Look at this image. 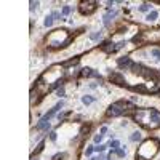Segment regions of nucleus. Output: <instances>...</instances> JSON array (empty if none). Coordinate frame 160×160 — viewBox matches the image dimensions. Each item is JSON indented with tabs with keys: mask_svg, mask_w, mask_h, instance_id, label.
I'll return each mask as SVG.
<instances>
[{
	"mask_svg": "<svg viewBox=\"0 0 160 160\" xmlns=\"http://www.w3.org/2000/svg\"><path fill=\"white\" fill-rule=\"evenodd\" d=\"M43 147H45V142H43V141H40V142H38V146H37V147H35V151L32 152V155H34V154H35V155H37V154H38V152L42 151Z\"/></svg>",
	"mask_w": 160,
	"mask_h": 160,
	"instance_id": "obj_17",
	"label": "nucleus"
},
{
	"mask_svg": "<svg viewBox=\"0 0 160 160\" xmlns=\"http://www.w3.org/2000/svg\"><path fill=\"white\" fill-rule=\"evenodd\" d=\"M110 146H112V151H117L118 146H120V142H118V141H112V142H110Z\"/></svg>",
	"mask_w": 160,
	"mask_h": 160,
	"instance_id": "obj_23",
	"label": "nucleus"
},
{
	"mask_svg": "<svg viewBox=\"0 0 160 160\" xmlns=\"http://www.w3.org/2000/svg\"><path fill=\"white\" fill-rule=\"evenodd\" d=\"M38 5H40L38 2H30V10H35L37 7H38Z\"/></svg>",
	"mask_w": 160,
	"mask_h": 160,
	"instance_id": "obj_30",
	"label": "nucleus"
},
{
	"mask_svg": "<svg viewBox=\"0 0 160 160\" xmlns=\"http://www.w3.org/2000/svg\"><path fill=\"white\" fill-rule=\"evenodd\" d=\"M88 130H90V126H88V125H87V126H83V128H82V131H80V134L83 136L85 133H88Z\"/></svg>",
	"mask_w": 160,
	"mask_h": 160,
	"instance_id": "obj_29",
	"label": "nucleus"
},
{
	"mask_svg": "<svg viewBox=\"0 0 160 160\" xmlns=\"http://www.w3.org/2000/svg\"><path fill=\"white\" fill-rule=\"evenodd\" d=\"M64 157H66L64 154H56V155L53 157V160H61V159H64Z\"/></svg>",
	"mask_w": 160,
	"mask_h": 160,
	"instance_id": "obj_28",
	"label": "nucleus"
},
{
	"mask_svg": "<svg viewBox=\"0 0 160 160\" xmlns=\"http://www.w3.org/2000/svg\"><path fill=\"white\" fill-rule=\"evenodd\" d=\"M149 8H151V7H149V3H142L141 7H139V11H147Z\"/></svg>",
	"mask_w": 160,
	"mask_h": 160,
	"instance_id": "obj_22",
	"label": "nucleus"
},
{
	"mask_svg": "<svg viewBox=\"0 0 160 160\" xmlns=\"http://www.w3.org/2000/svg\"><path fill=\"white\" fill-rule=\"evenodd\" d=\"M130 139H131V141H139V139H141V133H139V131H134L133 134H131V138H130Z\"/></svg>",
	"mask_w": 160,
	"mask_h": 160,
	"instance_id": "obj_18",
	"label": "nucleus"
},
{
	"mask_svg": "<svg viewBox=\"0 0 160 160\" xmlns=\"http://www.w3.org/2000/svg\"><path fill=\"white\" fill-rule=\"evenodd\" d=\"M90 38L93 40V42H96L101 38V32H93V34H90Z\"/></svg>",
	"mask_w": 160,
	"mask_h": 160,
	"instance_id": "obj_19",
	"label": "nucleus"
},
{
	"mask_svg": "<svg viewBox=\"0 0 160 160\" xmlns=\"http://www.w3.org/2000/svg\"><path fill=\"white\" fill-rule=\"evenodd\" d=\"M117 64H118V67H126V69H130L133 62H131V59H130L128 56H122V58H118Z\"/></svg>",
	"mask_w": 160,
	"mask_h": 160,
	"instance_id": "obj_7",
	"label": "nucleus"
},
{
	"mask_svg": "<svg viewBox=\"0 0 160 160\" xmlns=\"http://www.w3.org/2000/svg\"><path fill=\"white\" fill-rule=\"evenodd\" d=\"M93 151H95V147H87V149H85V155H91Z\"/></svg>",
	"mask_w": 160,
	"mask_h": 160,
	"instance_id": "obj_27",
	"label": "nucleus"
},
{
	"mask_svg": "<svg viewBox=\"0 0 160 160\" xmlns=\"http://www.w3.org/2000/svg\"><path fill=\"white\" fill-rule=\"evenodd\" d=\"M103 136H104V134H96V136H95V142H101L103 141Z\"/></svg>",
	"mask_w": 160,
	"mask_h": 160,
	"instance_id": "obj_26",
	"label": "nucleus"
},
{
	"mask_svg": "<svg viewBox=\"0 0 160 160\" xmlns=\"http://www.w3.org/2000/svg\"><path fill=\"white\" fill-rule=\"evenodd\" d=\"M58 96H64V88H58Z\"/></svg>",
	"mask_w": 160,
	"mask_h": 160,
	"instance_id": "obj_34",
	"label": "nucleus"
},
{
	"mask_svg": "<svg viewBox=\"0 0 160 160\" xmlns=\"http://www.w3.org/2000/svg\"><path fill=\"white\" fill-rule=\"evenodd\" d=\"M157 16H159V13H157V11H151V13H149V15H147V21H155V19H157Z\"/></svg>",
	"mask_w": 160,
	"mask_h": 160,
	"instance_id": "obj_15",
	"label": "nucleus"
},
{
	"mask_svg": "<svg viewBox=\"0 0 160 160\" xmlns=\"http://www.w3.org/2000/svg\"><path fill=\"white\" fill-rule=\"evenodd\" d=\"M77 62H79V58H74V59H69V61L62 62L61 66H62V67H64V69H66V67H71V66H75Z\"/></svg>",
	"mask_w": 160,
	"mask_h": 160,
	"instance_id": "obj_12",
	"label": "nucleus"
},
{
	"mask_svg": "<svg viewBox=\"0 0 160 160\" xmlns=\"http://www.w3.org/2000/svg\"><path fill=\"white\" fill-rule=\"evenodd\" d=\"M101 48H103L104 51H107V53H110V51H115L117 50V45L112 43V42H104V43L101 45Z\"/></svg>",
	"mask_w": 160,
	"mask_h": 160,
	"instance_id": "obj_8",
	"label": "nucleus"
},
{
	"mask_svg": "<svg viewBox=\"0 0 160 160\" xmlns=\"http://www.w3.org/2000/svg\"><path fill=\"white\" fill-rule=\"evenodd\" d=\"M91 160H96V159H91Z\"/></svg>",
	"mask_w": 160,
	"mask_h": 160,
	"instance_id": "obj_36",
	"label": "nucleus"
},
{
	"mask_svg": "<svg viewBox=\"0 0 160 160\" xmlns=\"http://www.w3.org/2000/svg\"><path fill=\"white\" fill-rule=\"evenodd\" d=\"M104 133H107V128H106V126H103V128H101V134H104Z\"/></svg>",
	"mask_w": 160,
	"mask_h": 160,
	"instance_id": "obj_35",
	"label": "nucleus"
},
{
	"mask_svg": "<svg viewBox=\"0 0 160 160\" xmlns=\"http://www.w3.org/2000/svg\"><path fill=\"white\" fill-rule=\"evenodd\" d=\"M130 88L133 90V91H139V93H147V90L144 85H138V87H130Z\"/></svg>",
	"mask_w": 160,
	"mask_h": 160,
	"instance_id": "obj_13",
	"label": "nucleus"
},
{
	"mask_svg": "<svg viewBox=\"0 0 160 160\" xmlns=\"http://www.w3.org/2000/svg\"><path fill=\"white\" fill-rule=\"evenodd\" d=\"M93 69H90V67H83L82 71H80V75L82 77H93Z\"/></svg>",
	"mask_w": 160,
	"mask_h": 160,
	"instance_id": "obj_11",
	"label": "nucleus"
},
{
	"mask_svg": "<svg viewBox=\"0 0 160 160\" xmlns=\"http://www.w3.org/2000/svg\"><path fill=\"white\" fill-rule=\"evenodd\" d=\"M79 10L82 15H91L95 10H96V2L93 0H87V2H80Z\"/></svg>",
	"mask_w": 160,
	"mask_h": 160,
	"instance_id": "obj_5",
	"label": "nucleus"
},
{
	"mask_svg": "<svg viewBox=\"0 0 160 160\" xmlns=\"http://www.w3.org/2000/svg\"><path fill=\"white\" fill-rule=\"evenodd\" d=\"M115 16H117V13H115V11H109L107 15H104V24H106V26H109L110 19H112V18H115Z\"/></svg>",
	"mask_w": 160,
	"mask_h": 160,
	"instance_id": "obj_10",
	"label": "nucleus"
},
{
	"mask_svg": "<svg viewBox=\"0 0 160 160\" xmlns=\"http://www.w3.org/2000/svg\"><path fill=\"white\" fill-rule=\"evenodd\" d=\"M157 152H159V141L149 138V139L141 142L139 149L136 152V159L138 160H151L155 157Z\"/></svg>",
	"mask_w": 160,
	"mask_h": 160,
	"instance_id": "obj_3",
	"label": "nucleus"
},
{
	"mask_svg": "<svg viewBox=\"0 0 160 160\" xmlns=\"http://www.w3.org/2000/svg\"><path fill=\"white\" fill-rule=\"evenodd\" d=\"M51 16H53V19H56V21H58V19L61 18V13H58V11H53V13H51Z\"/></svg>",
	"mask_w": 160,
	"mask_h": 160,
	"instance_id": "obj_24",
	"label": "nucleus"
},
{
	"mask_svg": "<svg viewBox=\"0 0 160 160\" xmlns=\"http://www.w3.org/2000/svg\"><path fill=\"white\" fill-rule=\"evenodd\" d=\"M136 107L130 103H125V101H117L114 103L112 106L107 109V117H117V115H122L125 114L126 110H134Z\"/></svg>",
	"mask_w": 160,
	"mask_h": 160,
	"instance_id": "obj_4",
	"label": "nucleus"
},
{
	"mask_svg": "<svg viewBox=\"0 0 160 160\" xmlns=\"http://www.w3.org/2000/svg\"><path fill=\"white\" fill-rule=\"evenodd\" d=\"M117 155L118 157H125V151L123 149H117Z\"/></svg>",
	"mask_w": 160,
	"mask_h": 160,
	"instance_id": "obj_31",
	"label": "nucleus"
},
{
	"mask_svg": "<svg viewBox=\"0 0 160 160\" xmlns=\"http://www.w3.org/2000/svg\"><path fill=\"white\" fill-rule=\"evenodd\" d=\"M109 80H110L112 83H115V85H120V87H125V85H126V80H125L123 75L118 74V72H112V74L109 75Z\"/></svg>",
	"mask_w": 160,
	"mask_h": 160,
	"instance_id": "obj_6",
	"label": "nucleus"
},
{
	"mask_svg": "<svg viewBox=\"0 0 160 160\" xmlns=\"http://www.w3.org/2000/svg\"><path fill=\"white\" fill-rule=\"evenodd\" d=\"M35 128H37V130H43V131H48V130H50V122H48V120H45V118H40V122L37 123Z\"/></svg>",
	"mask_w": 160,
	"mask_h": 160,
	"instance_id": "obj_9",
	"label": "nucleus"
},
{
	"mask_svg": "<svg viewBox=\"0 0 160 160\" xmlns=\"http://www.w3.org/2000/svg\"><path fill=\"white\" fill-rule=\"evenodd\" d=\"M50 139H51V141H56V131H51V133H50Z\"/></svg>",
	"mask_w": 160,
	"mask_h": 160,
	"instance_id": "obj_33",
	"label": "nucleus"
},
{
	"mask_svg": "<svg viewBox=\"0 0 160 160\" xmlns=\"http://www.w3.org/2000/svg\"><path fill=\"white\" fill-rule=\"evenodd\" d=\"M93 101H95L93 96H83V98H82V103H83V104H91Z\"/></svg>",
	"mask_w": 160,
	"mask_h": 160,
	"instance_id": "obj_16",
	"label": "nucleus"
},
{
	"mask_svg": "<svg viewBox=\"0 0 160 160\" xmlns=\"http://www.w3.org/2000/svg\"><path fill=\"white\" fill-rule=\"evenodd\" d=\"M69 114H71V112H62V114H59V115H58V118H59V120H64V118L69 115Z\"/></svg>",
	"mask_w": 160,
	"mask_h": 160,
	"instance_id": "obj_25",
	"label": "nucleus"
},
{
	"mask_svg": "<svg viewBox=\"0 0 160 160\" xmlns=\"http://www.w3.org/2000/svg\"><path fill=\"white\" fill-rule=\"evenodd\" d=\"M71 40L72 37L67 34L66 29H56L46 37V46L50 50H56V48H61V46H66L67 43H71Z\"/></svg>",
	"mask_w": 160,
	"mask_h": 160,
	"instance_id": "obj_2",
	"label": "nucleus"
},
{
	"mask_svg": "<svg viewBox=\"0 0 160 160\" xmlns=\"http://www.w3.org/2000/svg\"><path fill=\"white\" fill-rule=\"evenodd\" d=\"M51 24H53V16H46V18H45V26L50 27Z\"/></svg>",
	"mask_w": 160,
	"mask_h": 160,
	"instance_id": "obj_21",
	"label": "nucleus"
},
{
	"mask_svg": "<svg viewBox=\"0 0 160 160\" xmlns=\"http://www.w3.org/2000/svg\"><path fill=\"white\" fill-rule=\"evenodd\" d=\"M69 13H71V7H67V5H66V7H62V11H61L62 16H67Z\"/></svg>",
	"mask_w": 160,
	"mask_h": 160,
	"instance_id": "obj_20",
	"label": "nucleus"
},
{
	"mask_svg": "<svg viewBox=\"0 0 160 160\" xmlns=\"http://www.w3.org/2000/svg\"><path fill=\"white\" fill-rule=\"evenodd\" d=\"M151 54L155 58V59H159V61H160V48H152V50H151Z\"/></svg>",
	"mask_w": 160,
	"mask_h": 160,
	"instance_id": "obj_14",
	"label": "nucleus"
},
{
	"mask_svg": "<svg viewBox=\"0 0 160 160\" xmlns=\"http://www.w3.org/2000/svg\"><path fill=\"white\" fill-rule=\"evenodd\" d=\"M104 149H106V146H104V144H101L99 147H95V151H98V152H103Z\"/></svg>",
	"mask_w": 160,
	"mask_h": 160,
	"instance_id": "obj_32",
	"label": "nucleus"
},
{
	"mask_svg": "<svg viewBox=\"0 0 160 160\" xmlns=\"http://www.w3.org/2000/svg\"><path fill=\"white\" fill-rule=\"evenodd\" d=\"M134 120L147 130L160 128V112L155 109H141L134 112Z\"/></svg>",
	"mask_w": 160,
	"mask_h": 160,
	"instance_id": "obj_1",
	"label": "nucleus"
}]
</instances>
